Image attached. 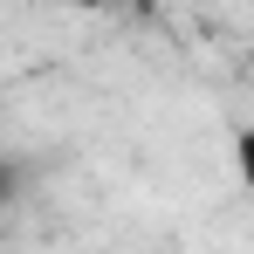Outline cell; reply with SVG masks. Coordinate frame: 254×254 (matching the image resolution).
Masks as SVG:
<instances>
[{
  "instance_id": "7a4b0ae2",
  "label": "cell",
  "mask_w": 254,
  "mask_h": 254,
  "mask_svg": "<svg viewBox=\"0 0 254 254\" xmlns=\"http://www.w3.org/2000/svg\"><path fill=\"white\" fill-rule=\"evenodd\" d=\"M62 7H83V14H110V7H130V0H62Z\"/></svg>"
},
{
  "instance_id": "6da1fadb",
  "label": "cell",
  "mask_w": 254,
  "mask_h": 254,
  "mask_svg": "<svg viewBox=\"0 0 254 254\" xmlns=\"http://www.w3.org/2000/svg\"><path fill=\"white\" fill-rule=\"evenodd\" d=\"M234 172H241V186L254 192V124H248V130H234Z\"/></svg>"
}]
</instances>
